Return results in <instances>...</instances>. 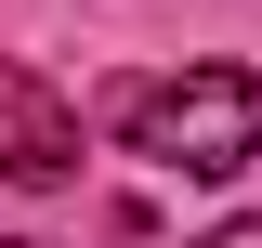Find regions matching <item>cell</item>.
Listing matches in <instances>:
<instances>
[{"label": "cell", "mask_w": 262, "mask_h": 248, "mask_svg": "<svg viewBox=\"0 0 262 248\" xmlns=\"http://www.w3.org/2000/svg\"><path fill=\"white\" fill-rule=\"evenodd\" d=\"M0 183H27V196L79 183V118H66V92L39 65H13V53H0Z\"/></svg>", "instance_id": "7a4b0ae2"}, {"label": "cell", "mask_w": 262, "mask_h": 248, "mask_svg": "<svg viewBox=\"0 0 262 248\" xmlns=\"http://www.w3.org/2000/svg\"><path fill=\"white\" fill-rule=\"evenodd\" d=\"M105 131H118L144 170H184V183H236V170L262 157V79H249V65L118 79V92H105Z\"/></svg>", "instance_id": "6da1fadb"}, {"label": "cell", "mask_w": 262, "mask_h": 248, "mask_svg": "<svg viewBox=\"0 0 262 248\" xmlns=\"http://www.w3.org/2000/svg\"><path fill=\"white\" fill-rule=\"evenodd\" d=\"M0 248H39V235H0Z\"/></svg>", "instance_id": "277c9868"}, {"label": "cell", "mask_w": 262, "mask_h": 248, "mask_svg": "<svg viewBox=\"0 0 262 248\" xmlns=\"http://www.w3.org/2000/svg\"><path fill=\"white\" fill-rule=\"evenodd\" d=\"M196 248H262V222H210V235H196Z\"/></svg>", "instance_id": "3957f363"}]
</instances>
